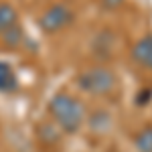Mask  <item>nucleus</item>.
Segmentation results:
<instances>
[{"instance_id": "nucleus-1", "label": "nucleus", "mask_w": 152, "mask_h": 152, "mask_svg": "<svg viewBox=\"0 0 152 152\" xmlns=\"http://www.w3.org/2000/svg\"><path fill=\"white\" fill-rule=\"evenodd\" d=\"M47 116L61 134L73 136L85 128L87 110L77 95L69 91H57L47 104Z\"/></svg>"}, {"instance_id": "nucleus-2", "label": "nucleus", "mask_w": 152, "mask_h": 152, "mask_svg": "<svg viewBox=\"0 0 152 152\" xmlns=\"http://www.w3.org/2000/svg\"><path fill=\"white\" fill-rule=\"evenodd\" d=\"M75 85L83 94L91 95V97H107V95H114L118 91L120 79L112 67L91 65V67H85L81 73H77Z\"/></svg>"}, {"instance_id": "nucleus-3", "label": "nucleus", "mask_w": 152, "mask_h": 152, "mask_svg": "<svg viewBox=\"0 0 152 152\" xmlns=\"http://www.w3.org/2000/svg\"><path fill=\"white\" fill-rule=\"evenodd\" d=\"M75 20V12L65 2H55L39 16V28L47 35H57L61 31L69 28Z\"/></svg>"}, {"instance_id": "nucleus-4", "label": "nucleus", "mask_w": 152, "mask_h": 152, "mask_svg": "<svg viewBox=\"0 0 152 152\" xmlns=\"http://www.w3.org/2000/svg\"><path fill=\"white\" fill-rule=\"evenodd\" d=\"M132 59H134L140 67L152 71V35L140 37V39L132 45Z\"/></svg>"}, {"instance_id": "nucleus-5", "label": "nucleus", "mask_w": 152, "mask_h": 152, "mask_svg": "<svg viewBox=\"0 0 152 152\" xmlns=\"http://www.w3.org/2000/svg\"><path fill=\"white\" fill-rule=\"evenodd\" d=\"M85 126L89 128V132H94V134H107L110 130H112V116L104 112V110H97L95 114H87V122H85Z\"/></svg>"}, {"instance_id": "nucleus-6", "label": "nucleus", "mask_w": 152, "mask_h": 152, "mask_svg": "<svg viewBox=\"0 0 152 152\" xmlns=\"http://www.w3.org/2000/svg\"><path fill=\"white\" fill-rule=\"evenodd\" d=\"M16 89H18L16 71L8 63L0 61V94H14Z\"/></svg>"}, {"instance_id": "nucleus-7", "label": "nucleus", "mask_w": 152, "mask_h": 152, "mask_svg": "<svg viewBox=\"0 0 152 152\" xmlns=\"http://www.w3.org/2000/svg\"><path fill=\"white\" fill-rule=\"evenodd\" d=\"M18 24V10L10 2H0V35Z\"/></svg>"}, {"instance_id": "nucleus-8", "label": "nucleus", "mask_w": 152, "mask_h": 152, "mask_svg": "<svg viewBox=\"0 0 152 152\" xmlns=\"http://www.w3.org/2000/svg\"><path fill=\"white\" fill-rule=\"evenodd\" d=\"M132 144H134L136 152H152V124L142 126L132 136Z\"/></svg>"}, {"instance_id": "nucleus-9", "label": "nucleus", "mask_w": 152, "mask_h": 152, "mask_svg": "<svg viewBox=\"0 0 152 152\" xmlns=\"http://www.w3.org/2000/svg\"><path fill=\"white\" fill-rule=\"evenodd\" d=\"M24 39V31L20 24H14L12 28H8L6 33H2L0 35V41H2V45L6 49H16L20 47V43H23Z\"/></svg>"}, {"instance_id": "nucleus-10", "label": "nucleus", "mask_w": 152, "mask_h": 152, "mask_svg": "<svg viewBox=\"0 0 152 152\" xmlns=\"http://www.w3.org/2000/svg\"><path fill=\"white\" fill-rule=\"evenodd\" d=\"M124 2H126V0H99V4L104 6L105 10H116V8H120Z\"/></svg>"}]
</instances>
